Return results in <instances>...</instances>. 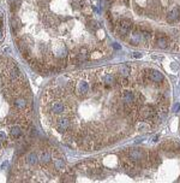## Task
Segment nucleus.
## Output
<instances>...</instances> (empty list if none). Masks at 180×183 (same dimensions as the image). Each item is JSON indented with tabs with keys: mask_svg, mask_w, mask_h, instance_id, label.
Returning a JSON list of instances; mask_svg holds the SVG:
<instances>
[{
	"mask_svg": "<svg viewBox=\"0 0 180 183\" xmlns=\"http://www.w3.org/2000/svg\"><path fill=\"white\" fill-rule=\"evenodd\" d=\"M73 89H75L77 95L85 97L90 92V85H89V82L86 80H79V81L76 82V85H73Z\"/></svg>",
	"mask_w": 180,
	"mask_h": 183,
	"instance_id": "nucleus-1",
	"label": "nucleus"
},
{
	"mask_svg": "<svg viewBox=\"0 0 180 183\" xmlns=\"http://www.w3.org/2000/svg\"><path fill=\"white\" fill-rule=\"evenodd\" d=\"M48 110H49V112L52 113V114H63V113H65L66 111H69L67 110V105L64 101H60V100L53 101L49 105Z\"/></svg>",
	"mask_w": 180,
	"mask_h": 183,
	"instance_id": "nucleus-2",
	"label": "nucleus"
},
{
	"mask_svg": "<svg viewBox=\"0 0 180 183\" xmlns=\"http://www.w3.org/2000/svg\"><path fill=\"white\" fill-rule=\"evenodd\" d=\"M56 130L61 134H66L71 130V122L69 118H59L56 123Z\"/></svg>",
	"mask_w": 180,
	"mask_h": 183,
	"instance_id": "nucleus-3",
	"label": "nucleus"
},
{
	"mask_svg": "<svg viewBox=\"0 0 180 183\" xmlns=\"http://www.w3.org/2000/svg\"><path fill=\"white\" fill-rule=\"evenodd\" d=\"M166 21L167 23L169 24H174L177 22H180V7H173L172 10H169L167 12L166 16Z\"/></svg>",
	"mask_w": 180,
	"mask_h": 183,
	"instance_id": "nucleus-4",
	"label": "nucleus"
},
{
	"mask_svg": "<svg viewBox=\"0 0 180 183\" xmlns=\"http://www.w3.org/2000/svg\"><path fill=\"white\" fill-rule=\"evenodd\" d=\"M28 106V101L24 97H14L13 99V109L17 112H21L25 110Z\"/></svg>",
	"mask_w": 180,
	"mask_h": 183,
	"instance_id": "nucleus-5",
	"label": "nucleus"
},
{
	"mask_svg": "<svg viewBox=\"0 0 180 183\" xmlns=\"http://www.w3.org/2000/svg\"><path fill=\"white\" fill-rule=\"evenodd\" d=\"M22 135H23V128H22V125L13 124L11 127V129H10V136H11V139L18 140V139L22 137Z\"/></svg>",
	"mask_w": 180,
	"mask_h": 183,
	"instance_id": "nucleus-6",
	"label": "nucleus"
},
{
	"mask_svg": "<svg viewBox=\"0 0 180 183\" xmlns=\"http://www.w3.org/2000/svg\"><path fill=\"white\" fill-rule=\"evenodd\" d=\"M51 160H52V153L49 151H46V149L42 151V153L39 157V161L41 164H48Z\"/></svg>",
	"mask_w": 180,
	"mask_h": 183,
	"instance_id": "nucleus-7",
	"label": "nucleus"
},
{
	"mask_svg": "<svg viewBox=\"0 0 180 183\" xmlns=\"http://www.w3.org/2000/svg\"><path fill=\"white\" fill-rule=\"evenodd\" d=\"M37 161H39V157H37V154H36L35 152L29 153V154L25 157V163H27L28 165H30V166L36 165V164H37Z\"/></svg>",
	"mask_w": 180,
	"mask_h": 183,
	"instance_id": "nucleus-8",
	"label": "nucleus"
},
{
	"mask_svg": "<svg viewBox=\"0 0 180 183\" xmlns=\"http://www.w3.org/2000/svg\"><path fill=\"white\" fill-rule=\"evenodd\" d=\"M11 28H12L13 34H16V33H17L19 29L22 28V23H21V19H19L18 17L13 16V17L11 18Z\"/></svg>",
	"mask_w": 180,
	"mask_h": 183,
	"instance_id": "nucleus-9",
	"label": "nucleus"
},
{
	"mask_svg": "<svg viewBox=\"0 0 180 183\" xmlns=\"http://www.w3.org/2000/svg\"><path fill=\"white\" fill-rule=\"evenodd\" d=\"M53 168H54L56 171H61V170L65 168V161H64V159L56 158V160L53 161Z\"/></svg>",
	"mask_w": 180,
	"mask_h": 183,
	"instance_id": "nucleus-10",
	"label": "nucleus"
},
{
	"mask_svg": "<svg viewBox=\"0 0 180 183\" xmlns=\"http://www.w3.org/2000/svg\"><path fill=\"white\" fill-rule=\"evenodd\" d=\"M21 5V0H10V6H11V11L14 12Z\"/></svg>",
	"mask_w": 180,
	"mask_h": 183,
	"instance_id": "nucleus-11",
	"label": "nucleus"
},
{
	"mask_svg": "<svg viewBox=\"0 0 180 183\" xmlns=\"http://www.w3.org/2000/svg\"><path fill=\"white\" fill-rule=\"evenodd\" d=\"M0 140L1 141H6V135L4 131H0Z\"/></svg>",
	"mask_w": 180,
	"mask_h": 183,
	"instance_id": "nucleus-12",
	"label": "nucleus"
},
{
	"mask_svg": "<svg viewBox=\"0 0 180 183\" xmlns=\"http://www.w3.org/2000/svg\"><path fill=\"white\" fill-rule=\"evenodd\" d=\"M2 22H4V14H1V11H0V26L2 24Z\"/></svg>",
	"mask_w": 180,
	"mask_h": 183,
	"instance_id": "nucleus-13",
	"label": "nucleus"
},
{
	"mask_svg": "<svg viewBox=\"0 0 180 183\" xmlns=\"http://www.w3.org/2000/svg\"><path fill=\"white\" fill-rule=\"evenodd\" d=\"M2 38H4V30L0 28V41L2 40Z\"/></svg>",
	"mask_w": 180,
	"mask_h": 183,
	"instance_id": "nucleus-14",
	"label": "nucleus"
},
{
	"mask_svg": "<svg viewBox=\"0 0 180 183\" xmlns=\"http://www.w3.org/2000/svg\"><path fill=\"white\" fill-rule=\"evenodd\" d=\"M1 145H2V141L0 140V148H1Z\"/></svg>",
	"mask_w": 180,
	"mask_h": 183,
	"instance_id": "nucleus-15",
	"label": "nucleus"
}]
</instances>
